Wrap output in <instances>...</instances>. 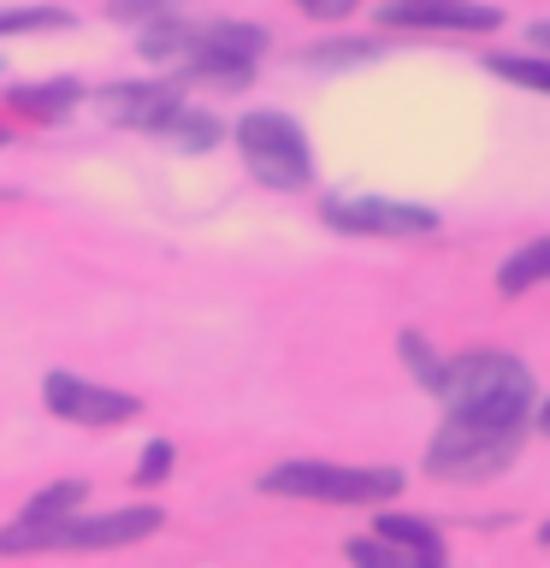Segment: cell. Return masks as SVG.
Instances as JSON below:
<instances>
[{
  "label": "cell",
  "mask_w": 550,
  "mask_h": 568,
  "mask_svg": "<svg viewBox=\"0 0 550 568\" xmlns=\"http://www.w3.org/2000/svg\"><path fill=\"white\" fill-rule=\"evenodd\" d=\"M166 474H172V444H166V438H154L149 450L136 456V486H160Z\"/></svg>",
  "instance_id": "cell-21"
},
{
  "label": "cell",
  "mask_w": 550,
  "mask_h": 568,
  "mask_svg": "<svg viewBox=\"0 0 550 568\" xmlns=\"http://www.w3.org/2000/svg\"><path fill=\"white\" fill-rule=\"evenodd\" d=\"M397 349H403L408 373H415V385L438 397V390H444V355H432V344H426L420 332H403V344H397Z\"/></svg>",
  "instance_id": "cell-17"
},
{
  "label": "cell",
  "mask_w": 550,
  "mask_h": 568,
  "mask_svg": "<svg viewBox=\"0 0 550 568\" xmlns=\"http://www.w3.org/2000/svg\"><path fill=\"white\" fill-rule=\"evenodd\" d=\"M390 30H497L503 12L479 7V0H390L379 12Z\"/></svg>",
  "instance_id": "cell-10"
},
{
  "label": "cell",
  "mask_w": 550,
  "mask_h": 568,
  "mask_svg": "<svg viewBox=\"0 0 550 568\" xmlns=\"http://www.w3.org/2000/svg\"><path fill=\"white\" fill-rule=\"evenodd\" d=\"M532 426H539V433H544V438H550V397H544V403H539V420H532Z\"/></svg>",
  "instance_id": "cell-24"
},
{
  "label": "cell",
  "mask_w": 550,
  "mask_h": 568,
  "mask_svg": "<svg viewBox=\"0 0 550 568\" xmlns=\"http://www.w3.org/2000/svg\"><path fill=\"white\" fill-rule=\"evenodd\" d=\"M296 7H302V12H314V18H344L355 0H296Z\"/></svg>",
  "instance_id": "cell-22"
},
{
  "label": "cell",
  "mask_w": 550,
  "mask_h": 568,
  "mask_svg": "<svg viewBox=\"0 0 550 568\" xmlns=\"http://www.w3.org/2000/svg\"><path fill=\"white\" fill-rule=\"evenodd\" d=\"M177 106H184V89L177 83H113V89H101V113L113 124H124V131L160 136Z\"/></svg>",
  "instance_id": "cell-9"
},
{
  "label": "cell",
  "mask_w": 550,
  "mask_h": 568,
  "mask_svg": "<svg viewBox=\"0 0 550 568\" xmlns=\"http://www.w3.org/2000/svg\"><path fill=\"white\" fill-rule=\"evenodd\" d=\"M237 154L266 190H308L314 184L308 131L291 113H243L237 119Z\"/></svg>",
  "instance_id": "cell-6"
},
{
  "label": "cell",
  "mask_w": 550,
  "mask_h": 568,
  "mask_svg": "<svg viewBox=\"0 0 550 568\" xmlns=\"http://www.w3.org/2000/svg\"><path fill=\"white\" fill-rule=\"evenodd\" d=\"M532 48H550V18H544V24H532Z\"/></svg>",
  "instance_id": "cell-23"
},
{
  "label": "cell",
  "mask_w": 550,
  "mask_h": 568,
  "mask_svg": "<svg viewBox=\"0 0 550 568\" xmlns=\"http://www.w3.org/2000/svg\"><path fill=\"white\" fill-rule=\"evenodd\" d=\"M544 545H550V527H544Z\"/></svg>",
  "instance_id": "cell-25"
},
{
  "label": "cell",
  "mask_w": 550,
  "mask_h": 568,
  "mask_svg": "<svg viewBox=\"0 0 550 568\" xmlns=\"http://www.w3.org/2000/svg\"><path fill=\"white\" fill-rule=\"evenodd\" d=\"M550 278V237H532L527 248H515V255L503 261V273H497V291L503 296H521L532 291V284Z\"/></svg>",
  "instance_id": "cell-12"
},
{
  "label": "cell",
  "mask_w": 550,
  "mask_h": 568,
  "mask_svg": "<svg viewBox=\"0 0 550 568\" xmlns=\"http://www.w3.org/2000/svg\"><path fill=\"white\" fill-rule=\"evenodd\" d=\"M266 497H308V504H390L403 491L397 468H344V462H278L261 474Z\"/></svg>",
  "instance_id": "cell-5"
},
{
  "label": "cell",
  "mask_w": 550,
  "mask_h": 568,
  "mask_svg": "<svg viewBox=\"0 0 550 568\" xmlns=\"http://www.w3.org/2000/svg\"><path fill=\"white\" fill-rule=\"evenodd\" d=\"M166 515L149 509V504H131V509H113V515H83V509H65V515H18L12 527H0V557H35V550H119V545H136L160 532Z\"/></svg>",
  "instance_id": "cell-2"
},
{
  "label": "cell",
  "mask_w": 550,
  "mask_h": 568,
  "mask_svg": "<svg viewBox=\"0 0 550 568\" xmlns=\"http://www.w3.org/2000/svg\"><path fill=\"white\" fill-rule=\"evenodd\" d=\"M42 403L60 420H71V426H124V420L142 415V403L131 397V390L95 385V379H83V373H48Z\"/></svg>",
  "instance_id": "cell-8"
},
{
  "label": "cell",
  "mask_w": 550,
  "mask_h": 568,
  "mask_svg": "<svg viewBox=\"0 0 550 568\" xmlns=\"http://www.w3.org/2000/svg\"><path fill=\"white\" fill-rule=\"evenodd\" d=\"M71 18L60 7H7L0 12V36H18V30H65Z\"/></svg>",
  "instance_id": "cell-19"
},
{
  "label": "cell",
  "mask_w": 550,
  "mask_h": 568,
  "mask_svg": "<svg viewBox=\"0 0 550 568\" xmlns=\"http://www.w3.org/2000/svg\"><path fill=\"white\" fill-rule=\"evenodd\" d=\"M349 562L355 568H444L438 557H420V550H403V545H390V539H349Z\"/></svg>",
  "instance_id": "cell-16"
},
{
  "label": "cell",
  "mask_w": 550,
  "mask_h": 568,
  "mask_svg": "<svg viewBox=\"0 0 550 568\" xmlns=\"http://www.w3.org/2000/svg\"><path fill=\"white\" fill-rule=\"evenodd\" d=\"M160 136H166V142H177V149H184V154H207L213 142L225 136V124L213 119V113H195V106L184 101V106H177V113H172V124H166V131H160Z\"/></svg>",
  "instance_id": "cell-14"
},
{
  "label": "cell",
  "mask_w": 550,
  "mask_h": 568,
  "mask_svg": "<svg viewBox=\"0 0 550 568\" xmlns=\"http://www.w3.org/2000/svg\"><path fill=\"white\" fill-rule=\"evenodd\" d=\"M486 71H491V78H503V83H515V89L550 95V53H491Z\"/></svg>",
  "instance_id": "cell-13"
},
{
  "label": "cell",
  "mask_w": 550,
  "mask_h": 568,
  "mask_svg": "<svg viewBox=\"0 0 550 568\" xmlns=\"http://www.w3.org/2000/svg\"><path fill=\"white\" fill-rule=\"evenodd\" d=\"M83 497H89V479H53V486H42L24 504L30 521H42V515H65V509H83Z\"/></svg>",
  "instance_id": "cell-18"
},
{
  "label": "cell",
  "mask_w": 550,
  "mask_h": 568,
  "mask_svg": "<svg viewBox=\"0 0 550 568\" xmlns=\"http://www.w3.org/2000/svg\"><path fill=\"white\" fill-rule=\"evenodd\" d=\"M319 220L344 237H432L438 213L420 202H390V195H326Z\"/></svg>",
  "instance_id": "cell-7"
},
{
  "label": "cell",
  "mask_w": 550,
  "mask_h": 568,
  "mask_svg": "<svg viewBox=\"0 0 550 568\" xmlns=\"http://www.w3.org/2000/svg\"><path fill=\"white\" fill-rule=\"evenodd\" d=\"M450 408L486 420H527L532 426V373L503 349H468L456 362H444V390Z\"/></svg>",
  "instance_id": "cell-3"
},
{
  "label": "cell",
  "mask_w": 550,
  "mask_h": 568,
  "mask_svg": "<svg viewBox=\"0 0 550 568\" xmlns=\"http://www.w3.org/2000/svg\"><path fill=\"white\" fill-rule=\"evenodd\" d=\"M166 12H184V0H106V18H119V24H149Z\"/></svg>",
  "instance_id": "cell-20"
},
{
  "label": "cell",
  "mask_w": 550,
  "mask_h": 568,
  "mask_svg": "<svg viewBox=\"0 0 550 568\" xmlns=\"http://www.w3.org/2000/svg\"><path fill=\"white\" fill-rule=\"evenodd\" d=\"M78 101H83V83H71V78H60V83H30V89H12V95H7V106H12V113H24V119H60V113H71Z\"/></svg>",
  "instance_id": "cell-11"
},
{
  "label": "cell",
  "mask_w": 550,
  "mask_h": 568,
  "mask_svg": "<svg viewBox=\"0 0 550 568\" xmlns=\"http://www.w3.org/2000/svg\"><path fill=\"white\" fill-rule=\"evenodd\" d=\"M527 420H486V415H461L450 408L444 426L426 444V474L438 479H491L521 456Z\"/></svg>",
  "instance_id": "cell-4"
},
{
  "label": "cell",
  "mask_w": 550,
  "mask_h": 568,
  "mask_svg": "<svg viewBox=\"0 0 550 568\" xmlns=\"http://www.w3.org/2000/svg\"><path fill=\"white\" fill-rule=\"evenodd\" d=\"M136 53L149 65H172L177 78L190 83H220V89H243L255 78L261 53H266V30L261 24H237V18H207V24H190V18H149L136 36Z\"/></svg>",
  "instance_id": "cell-1"
},
{
  "label": "cell",
  "mask_w": 550,
  "mask_h": 568,
  "mask_svg": "<svg viewBox=\"0 0 550 568\" xmlns=\"http://www.w3.org/2000/svg\"><path fill=\"white\" fill-rule=\"evenodd\" d=\"M379 539L403 545V550H420V557H438L444 562V532L420 515H379Z\"/></svg>",
  "instance_id": "cell-15"
}]
</instances>
